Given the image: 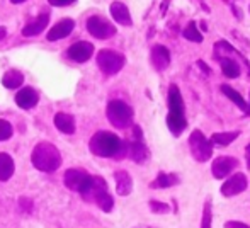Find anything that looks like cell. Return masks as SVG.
Returning <instances> with one entry per match:
<instances>
[{
    "instance_id": "obj_1",
    "label": "cell",
    "mask_w": 250,
    "mask_h": 228,
    "mask_svg": "<svg viewBox=\"0 0 250 228\" xmlns=\"http://www.w3.org/2000/svg\"><path fill=\"white\" fill-rule=\"evenodd\" d=\"M89 148L97 157H123L126 152V143H123L119 136L111 131H97L90 138Z\"/></svg>"
},
{
    "instance_id": "obj_2",
    "label": "cell",
    "mask_w": 250,
    "mask_h": 228,
    "mask_svg": "<svg viewBox=\"0 0 250 228\" xmlns=\"http://www.w3.org/2000/svg\"><path fill=\"white\" fill-rule=\"evenodd\" d=\"M167 126L174 135H181L188 126L184 114V101H182L181 90L177 85H170L168 89V116H167Z\"/></svg>"
},
{
    "instance_id": "obj_3",
    "label": "cell",
    "mask_w": 250,
    "mask_h": 228,
    "mask_svg": "<svg viewBox=\"0 0 250 228\" xmlns=\"http://www.w3.org/2000/svg\"><path fill=\"white\" fill-rule=\"evenodd\" d=\"M34 167L41 172H55L62 166V155L58 148L48 142H41L34 146L33 155H31Z\"/></svg>"
},
{
    "instance_id": "obj_4",
    "label": "cell",
    "mask_w": 250,
    "mask_h": 228,
    "mask_svg": "<svg viewBox=\"0 0 250 228\" xmlns=\"http://www.w3.org/2000/svg\"><path fill=\"white\" fill-rule=\"evenodd\" d=\"M82 196L85 199H89V201H96L97 206H99L102 211H105V213L112 211L114 199H112V196L109 194L105 181L102 177H99V175H94L92 186H90L89 191H87L85 194H82Z\"/></svg>"
},
{
    "instance_id": "obj_5",
    "label": "cell",
    "mask_w": 250,
    "mask_h": 228,
    "mask_svg": "<svg viewBox=\"0 0 250 228\" xmlns=\"http://www.w3.org/2000/svg\"><path fill=\"white\" fill-rule=\"evenodd\" d=\"M107 119L114 128L126 129L133 123V109L123 101H111L105 109Z\"/></svg>"
},
{
    "instance_id": "obj_6",
    "label": "cell",
    "mask_w": 250,
    "mask_h": 228,
    "mask_svg": "<svg viewBox=\"0 0 250 228\" xmlns=\"http://www.w3.org/2000/svg\"><path fill=\"white\" fill-rule=\"evenodd\" d=\"M189 145L191 153L198 162H208L213 155V142L206 138L199 129H194L189 136Z\"/></svg>"
},
{
    "instance_id": "obj_7",
    "label": "cell",
    "mask_w": 250,
    "mask_h": 228,
    "mask_svg": "<svg viewBox=\"0 0 250 228\" xmlns=\"http://www.w3.org/2000/svg\"><path fill=\"white\" fill-rule=\"evenodd\" d=\"M125 55L112 50H101L97 55V66L105 75H116L125 66Z\"/></svg>"
},
{
    "instance_id": "obj_8",
    "label": "cell",
    "mask_w": 250,
    "mask_h": 228,
    "mask_svg": "<svg viewBox=\"0 0 250 228\" xmlns=\"http://www.w3.org/2000/svg\"><path fill=\"white\" fill-rule=\"evenodd\" d=\"M94 181V175H89L87 172L80 169H68L65 172V186L72 191H77L80 194H85L90 189Z\"/></svg>"
},
{
    "instance_id": "obj_9",
    "label": "cell",
    "mask_w": 250,
    "mask_h": 228,
    "mask_svg": "<svg viewBox=\"0 0 250 228\" xmlns=\"http://www.w3.org/2000/svg\"><path fill=\"white\" fill-rule=\"evenodd\" d=\"M87 31L94 38H97V40H107V38H112L116 34V27L109 21H105L104 17L99 16L89 17V21H87Z\"/></svg>"
},
{
    "instance_id": "obj_10",
    "label": "cell",
    "mask_w": 250,
    "mask_h": 228,
    "mask_svg": "<svg viewBox=\"0 0 250 228\" xmlns=\"http://www.w3.org/2000/svg\"><path fill=\"white\" fill-rule=\"evenodd\" d=\"M94 55V46L87 41H79V43L72 44V46L66 50V57L77 63H83Z\"/></svg>"
},
{
    "instance_id": "obj_11",
    "label": "cell",
    "mask_w": 250,
    "mask_h": 228,
    "mask_svg": "<svg viewBox=\"0 0 250 228\" xmlns=\"http://www.w3.org/2000/svg\"><path fill=\"white\" fill-rule=\"evenodd\" d=\"M247 189V177L242 172L233 174L223 186H221V194L223 196H235L240 194Z\"/></svg>"
},
{
    "instance_id": "obj_12",
    "label": "cell",
    "mask_w": 250,
    "mask_h": 228,
    "mask_svg": "<svg viewBox=\"0 0 250 228\" xmlns=\"http://www.w3.org/2000/svg\"><path fill=\"white\" fill-rule=\"evenodd\" d=\"M237 166H238V160L233 159V157H218L213 162L211 170H213V175L216 179H223L227 175H230Z\"/></svg>"
},
{
    "instance_id": "obj_13",
    "label": "cell",
    "mask_w": 250,
    "mask_h": 228,
    "mask_svg": "<svg viewBox=\"0 0 250 228\" xmlns=\"http://www.w3.org/2000/svg\"><path fill=\"white\" fill-rule=\"evenodd\" d=\"M48 22H50V12H48V10H44V12H41L36 19L31 21V22H27L26 26H24L22 36H26V38L38 36V34L43 33L44 27L48 26Z\"/></svg>"
},
{
    "instance_id": "obj_14",
    "label": "cell",
    "mask_w": 250,
    "mask_h": 228,
    "mask_svg": "<svg viewBox=\"0 0 250 228\" xmlns=\"http://www.w3.org/2000/svg\"><path fill=\"white\" fill-rule=\"evenodd\" d=\"M73 29H75V22H73V19H62L51 27L46 38H48V41L63 40V38H66L68 34H72Z\"/></svg>"
},
{
    "instance_id": "obj_15",
    "label": "cell",
    "mask_w": 250,
    "mask_h": 228,
    "mask_svg": "<svg viewBox=\"0 0 250 228\" xmlns=\"http://www.w3.org/2000/svg\"><path fill=\"white\" fill-rule=\"evenodd\" d=\"M38 101H40V96L33 87H24L16 96V104L21 109H31V107L36 106Z\"/></svg>"
},
{
    "instance_id": "obj_16",
    "label": "cell",
    "mask_w": 250,
    "mask_h": 228,
    "mask_svg": "<svg viewBox=\"0 0 250 228\" xmlns=\"http://www.w3.org/2000/svg\"><path fill=\"white\" fill-rule=\"evenodd\" d=\"M150 60H151V65H153L158 72H162V70L167 68L168 63H170V51L165 46H162V44H157V46L151 48Z\"/></svg>"
},
{
    "instance_id": "obj_17",
    "label": "cell",
    "mask_w": 250,
    "mask_h": 228,
    "mask_svg": "<svg viewBox=\"0 0 250 228\" xmlns=\"http://www.w3.org/2000/svg\"><path fill=\"white\" fill-rule=\"evenodd\" d=\"M126 153H128L129 159L135 160L136 164H143L146 159H148V155H150L148 148H146V146L143 145L140 140L126 143Z\"/></svg>"
},
{
    "instance_id": "obj_18",
    "label": "cell",
    "mask_w": 250,
    "mask_h": 228,
    "mask_svg": "<svg viewBox=\"0 0 250 228\" xmlns=\"http://www.w3.org/2000/svg\"><path fill=\"white\" fill-rule=\"evenodd\" d=\"M109 12H111L112 19L116 21L121 26H131V14H129L128 7L125 5L123 2H112L111 7H109Z\"/></svg>"
},
{
    "instance_id": "obj_19",
    "label": "cell",
    "mask_w": 250,
    "mask_h": 228,
    "mask_svg": "<svg viewBox=\"0 0 250 228\" xmlns=\"http://www.w3.org/2000/svg\"><path fill=\"white\" fill-rule=\"evenodd\" d=\"M114 181H116V191L119 196H128L133 191V179L131 175L126 170H118L114 174Z\"/></svg>"
},
{
    "instance_id": "obj_20",
    "label": "cell",
    "mask_w": 250,
    "mask_h": 228,
    "mask_svg": "<svg viewBox=\"0 0 250 228\" xmlns=\"http://www.w3.org/2000/svg\"><path fill=\"white\" fill-rule=\"evenodd\" d=\"M55 126L65 135H73L75 133V119H73V116L66 113H58L55 116Z\"/></svg>"
},
{
    "instance_id": "obj_21",
    "label": "cell",
    "mask_w": 250,
    "mask_h": 228,
    "mask_svg": "<svg viewBox=\"0 0 250 228\" xmlns=\"http://www.w3.org/2000/svg\"><path fill=\"white\" fill-rule=\"evenodd\" d=\"M221 92H223L225 96H227L228 99L231 101V103L237 104V106L240 107V109L244 111V113L250 114V106H249L247 103H245V99L240 96V94L237 92V90L233 89V87H230V85H221Z\"/></svg>"
},
{
    "instance_id": "obj_22",
    "label": "cell",
    "mask_w": 250,
    "mask_h": 228,
    "mask_svg": "<svg viewBox=\"0 0 250 228\" xmlns=\"http://www.w3.org/2000/svg\"><path fill=\"white\" fill-rule=\"evenodd\" d=\"M22 82H24V75L21 72H17V70H9L2 77V83L7 89H17V87L22 85Z\"/></svg>"
},
{
    "instance_id": "obj_23",
    "label": "cell",
    "mask_w": 250,
    "mask_h": 228,
    "mask_svg": "<svg viewBox=\"0 0 250 228\" xmlns=\"http://www.w3.org/2000/svg\"><path fill=\"white\" fill-rule=\"evenodd\" d=\"M14 160L7 153H0V181H9L14 174Z\"/></svg>"
},
{
    "instance_id": "obj_24",
    "label": "cell",
    "mask_w": 250,
    "mask_h": 228,
    "mask_svg": "<svg viewBox=\"0 0 250 228\" xmlns=\"http://www.w3.org/2000/svg\"><path fill=\"white\" fill-rule=\"evenodd\" d=\"M220 65H221V70H223L225 77H228V79H237L238 75H240V66H238V63L235 62V60L231 58H220Z\"/></svg>"
},
{
    "instance_id": "obj_25",
    "label": "cell",
    "mask_w": 250,
    "mask_h": 228,
    "mask_svg": "<svg viewBox=\"0 0 250 228\" xmlns=\"http://www.w3.org/2000/svg\"><path fill=\"white\" fill-rule=\"evenodd\" d=\"M240 136V133L238 131H223V133H214L213 136H211V142L216 143V145H221V146H227L230 145L231 142H235V140Z\"/></svg>"
},
{
    "instance_id": "obj_26",
    "label": "cell",
    "mask_w": 250,
    "mask_h": 228,
    "mask_svg": "<svg viewBox=\"0 0 250 228\" xmlns=\"http://www.w3.org/2000/svg\"><path fill=\"white\" fill-rule=\"evenodd\" d=\"M179 184V177L175 174H164L160 172L157 177V181L151 182V187H170V186Z\"/></svg>"
},
{
    "instance_id": "obj_27",
    "label": "cell",
    "mask_w": 250,
    "mask_h": 228,
    "mask_svg": "<svg viewBox=\"0 0 250 228\" xmlns=\"http://www.w3.org/2000/svg\"><path fill=\"white\" fill-rule=\"evenodd\" d=\"M182 36L189 41H194V43H203V34L199 33V29L196 27L194 22H191L188 27H186L184 33H182Z\"/></svg>"
},
{
    "instance_id": "obj_28",
    "label": "cell",
    "mask_w": 250,
    "mask_h": 228,
    "mask_svg": "<svg viewBox=\"0 0 250 228\" xmlns=\"http://www.w3.org/2000/svg\"><path fill=\"white\" fill-rule=\"evenodd\" d=\"M12 136V126L5 119H0V142H5Z\"/></svg>"
},
{
    "instance_id": "obj_29",
    "label": "cell",
    "mask_w": 250,
    "mask_h": 228,
    "mask_svg": "<svg viewBox=\"0 0 250 228\" xmlns=\"http://www.w3.org/2000/svg\"><path fill=\"white\" fill-rule=\"evenodd\" d=\"M211 203L206 201L204 205V209H203V222H201V228H211Z\"/></svg>"
},
{
    "instance_id": "obj_30",
    "label": "cell",
    "mask_w": 250,
    "mask_h": 228,
    "mask_svg": "<svg viewBox=\"0 0 250 228\" xmlns=\"http://www.w3.org/2000/svg\"><path fill=\"white\" fill-rule=\"evenodd\" d=\"M150 209L153 213H168V205H165V203H160V201H150Z\"/></svg>"
},
{
    "instance_id": "obj_31",
    "label": "cell",
    "mask_w": 250,
    "mask_h": 228,
    "mask_svg": "<svg viewBox=\"0 0 250 228\" xmlns=\"http://www.w3.org/2000/svg\"><path fill=\"white\" fill-rule=\"evenodd\" d=\"M48 2H50V5L53 7H66V5L75 3L77 0H48Z\"/></svg>"
},
{
    "instance_id": "obj_32",
    "label": "cell",
    "mask_w": 250,
    "mask_h": 228,
    "mask_svg": "<svg viewBox=\"0 0 250 228\" xmlns=\"http://www.w3.org/2000/svg\"><path fill=\"white\" fill-rule=\"evenodd\" d=\"M225 228H250V227L242 222H227L225 223Z\"/></svg>"
},
{
    "instance_id": "obj_33",
    "label": "cell",
    "mask_w": 250,
    "mask_h": 228,
    "mask_svg": "<svg viewBox=\"0 0 250 228\" xmlns=\"http://www.w3.org/2000/svg\"><path fill=\"white\" fill-rule=\"evenodd\" d=\"M198 65L201 66V70H203L204 73H208V75H209V73H211L209 66H208V65H206V63H204V62H201V60H199V62H198Z\"/></svg>"
},
{
    "instance_id": "obj_34",
    "label": "cell",
    "mask_w": 250,
    "mask_h": 228,
    "mask_svg": "<svg viewBox=\"0 0 250 228\" xmlns=\"http://www.w3.org/2000/svg\"><path fill=\"white\" fill-rule=\"evenodd\" d=\"M247 167L250 169V145L247 146Z\"/></svg>"
},
{
    "instance_id": "obj_35",
    "label": "cell",
    "mask_w": 250,
    "mask_h": 228,
    "mask_svg": "<svg viewBox=\"0 0 250 228\" xmlns=\"http://www.w3.org/2000/svg\"><path fill=\"white\" fill-rule=\"evenodd\" d=\"M5 36V29H3V27H0V38H3Z\"/></svg>"
},
{
    "instance_id": "obj_36",
    "label": "cell",
    "mask_w": 250,
    "mask_h": 228,
    "mask_svg": "<svg viewBox=\"0 0 250 228\" xmlns=\"http://www.w3.org/2000/svg\"><path fill=\"white\" fill-rule=\"evenodd\" d=\"M12 3H22V2H26V0H10Z\"/></svg>"
},
{
    "instance_id": "obj_37",
    "label": "cell",
    "mask_w": 250,
    "mask_h": 228,
    "mask_svg": "<svg viewBox=\"0 0 250 228\" xmlns=\"http://www.w3.org/2000/svg\"><path fill=\"white\" fill-rule=\"evenodd\" d=\"M136 228H151V227H136Z\"/></svg>"
}]
</instances>
